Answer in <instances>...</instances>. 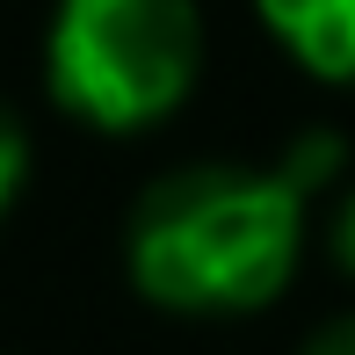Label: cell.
Returning <instances> with one entry per match:
<instances>
[{
	"mask_svg": "<svg viewBox=\"0 0 355 355\" xmlns=\"http://www.w3.org/2000/svg\"><path fill=\"white\" fill-rule=\"evenodd\" d=\"M327 239H334V261L355 276V189L341 196V211H334V232H327Z\"/></svg>",
	"mask_w": 355,
	"mask_h": 355,
	"instance_id": "obj_6",
	"label": "cell"
},
{
	"mask_svg": "<svg viewBox=\"0 0 355 355\" xmlns=\"http://www.w3.org/2000/svg\"><path fill=\"white\" fill-rule=\"evenodd\" d=\"M341 131H304L290 138L276 167L196 159V167L159 174L123 225V268L138 297L189 319L276 304L297 276L304 203L341 174Z\"/></svg>",
	"mask_w": 355,
	"mask_h": 355,
	"instance_id": "obj_1",
	"label": "cell"
},
{
	"mask_svg": "<svg viewBox=\"0 0 355 355\" xmlns=\"http://www.w3.org/2000/svg\"><path fill=\"white\" fill-rule=\"evenodd\" d=\"M29 123L15 116L8 102H0V218L15 211V203H22V189H29Z\"/></svg>",
	"mask_w": 355,
	"mask_h": 355,
	"instance_id": "obj_4",
	"label": "cell"
},
{
	"mask_svg": "<svg viewBox=\"0 0 355 355\" xmlns=\"http://www.w3.org/2000/svg\"><path fill=\"white\" fill-rule=\"evenodd\" d=\"M203 80L196 0H58L44 22V87L73 123L138 138Z\"/></svg>",
	"mask_w": 355,
	"mask_h": 355,
	"instance_id": "obj_2",
	"label": "cell"
},
{
	"mask_svg": "<svg viewBox=\"0 0 355 355\" xmlns=\"http://www.w3.org/2000/svg\"><path fill=\"white\" fill-rule=\"evenodd\" d=\"M254 15L297 73L355 87V0H254Z\"/></svg>",
	"mask_w": 355,
	"mask_h": 355,
	"instance_id": "obj_3",
	"label": "cell"
},
{
	"mask_svg": "<svg viewBox=\"0 0 355 355\" xmlns=\"http://www.w3.org/2000/svg\"><path fill=\"white\" fill-rule=\"evenodd\" d=\"M304 355H355V312L348 319H327V327L304 341Z\"/></svg>",
	"mask_w": 355,
	"mask_h": 355,
	"instance_id": "obj_5",
	"label": "cell"
}]
</instances>
